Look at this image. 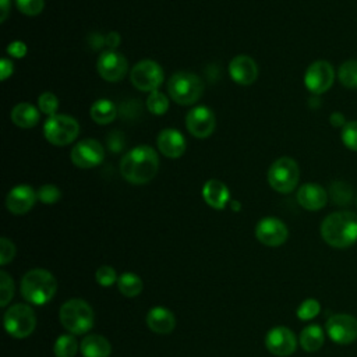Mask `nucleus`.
I'll list each match as a JSON object with an SVG mask.
<instances>
[{
  "mask_svg": "<svg viewBox=\"0 0 357 357\" xmlns=\"http://www.w3.org/2000/svg\"><path fill=\"white\" fill-rule=\"evenodd\" d=\"M159 158L148 145H139L128 151L120 162L121 176L131 184H146L158 173Z\"/></svg>",
  "mask_w": 357,
  "mask_h": 357,
  "instance_id": "obj_1",
  "label": "nucleus"
},
{
  "mask_svg": "<svg viewBox=\"0 0 357 357\" xmlns=\"http://www.w3.org/2000/svg\"><path fill=\"white\" fill-rule=\"evenodd\" d=\"M167 91L176 103L192 105L199 99L204 91V84L198 75L188 71H178L170 77Z\"/></svg>",
  "mask_w": 357,
  "mask_h": 357,
  "instance_id": "obj_5",
  "label": "nucleus"
},
{
  "mask_svg": "<svg viewBox=\"0 0 357 357\" xmlns=\"http://www.w3.org/2000/svg\"><path fill=\"white\" fill-rule=\"evenodd\" d=\"M4 328L17 339L28 337L36 326V317L33 310L26 304H14L4 312Z\"/></svg>",
  "mask_w": 357,
  "mask_h": 357,
  "instance_id": "obj_7",
  "label": "nucleus"
},
{
  "mask_svg": "<svg viewBox=\"0 0 357 357\" xmlns=\"http://www.w3.org/2000/svg\"><path fill=\"white\" fill-rule=\"evenodd\" d=\"M0 307H6L14 296V283L11 276L1 271L0 272Z\"/></svg>",
  "mask_w": 357,
  "mask_h": 357,
  "instance_id": "obj_34",
  "label": "nucleus"
},
{
  "mask_svg": "<svg viewBox=\"0 0 357 357\" xmlns=\"http://www.w3.org/2000/svg\"><path fill=\"white\" fill-rule=\"evenodd\" d=\"M342 142L350 151L357 152V120L347 121L340 132Z\"/></svg>",
  "mask_w": 357,
  "mask_h": 357,
  "instance_id": "obj_33",
  "label": "nucleus"
},
{
  "mask_svg": "<svg viewBox=\"0 0 357 357\" xmlns=\"http://www.w3.org/2000/svg\"><path fill=\"white\" fill-rule=\"evenodd\" d=\"M337 78L346 88L357 89V60H346L337 70Z\"/></svg>",
  "mask_w": 357,
  "mask_h": 357,
  "instance_id": "obj_30",
  "label": "nucleus"
},
{
  "mask_svg": "<svg viewBox=\"0 0 357 357\" xmlns=\"http://www.w3.org/2000/svg\"><path fill=\"white\" fill-rule=\"evenodd\" d=\"M146 107L152 114L160 116L167 112L169 100L165 93H162L159 91H153V92H151V95L146 99Z\"/></svg>",
  "mask_w": 357,
  "mask_h": 357,
  "instance_id": "obj_31",
  "label": "nucleus"
},
{
  "mask_svg": "<svg viewBox=\"0 0 357 357\" xmlns=\"http://www.w3.org/2000/svg\"><path fill=\"white\" fill-rule=\"evenodd\" d=\"M329 197L333 204L347 206L353 199V188L344 181H333L329 187Z\"/></svg>",
  "mask_w": 357,
  "mask_h": 357,
  "instance_id": "obj_29",
  "label": "nucleus"
},
{
  "mask_svg": "<svg viewBox=\"0 0 357 357\" xmlns=\"http://www.w3.org/2000/svg\"><path fill=\"white\" fill-rule=\"evenodd\" d=\"M38 199L43 204H54L60 199L61 192L60 190L53 184H45L38 190Z\"/></svg>",
  "mask_w": 357,
  "mask_h": 357,
  "instance_id": "obj_36",
  "label": "nucleus"
},
{
  "mask_svg": "<svg viewBox=\"0 0 357 357\" xmlns=\"http://www.w3.org/2000/svg\"><path fill=\"white\" fill-rule=\"evenodd\" d=\"M289 236L287 226L278 218L268 216L258 222L255 226V237L259 243L268 247L282 245Z\"/></svg>",
  "mask_w": 357,
  "mask_h": 357,
  "instance_id": "obj_13",
  "label": "nucleus"
},
{
  "mask_svg": "<svg viewBox=\"0 0 357 357\" xmlns=\"http://www.w3.org/2000/svg\"><path fill=\"white\" fill-rule=\"evenodd\" d=\"M96 68L99 75L103 79L109 82H117L123 79V77L126 75L128 70V63L121 53L113 49H109V50H103L99 54Z\"/></svg>",
  "mask_w": 357,
  "mask_h": 357,
  "instance_id": "obj_12",
  "label": "nucleus"
},
{
  "mask_svg": "<svg viewBox=\"0 0 357 357\" xmlns=\"http://www.w3.org/2000/svg\"><path fill=\"white\" fill-rule=\"evenodd\" d=\"M356 205H357V198H356Z\"/></svg>",
  "mask_w": 357,
  "mask_h": 357,
  "instance_id": "obj_47",
  "label": "nucleus"
},
{
  "mask_svg": "<svg viewBox=\"0 0 357 357\" xmlns=\"http://www.w3.org/2000/svg\"><path fill=\"white\" fill-rule=\"evenodd\" d=\"M333 79L335 70L332 64L326 60L312 61L304 74L305 88L314 95H321L326 92L332 86Z\"/></svg>",
  "mask_w": 357,
  "mask_h": 357,
  "instance_id": "obj_11",
  "label": "nucleus"
},
{
  "mask_svg": "<svg viewBox=\"0 0 357 357\" xmlns=\"http://www.w3.org/2000/svg\"><path fill=\"white\" fill-rule=\"evenodd\" d=\"M329 123L333 126V127H336V128H339V127H344V124H346V120H344V116H343V113H340V112H333L332 114H331V117H329Z\"/></svg>",
  "mask_w": 357,
  "mask_h": 357,
  "instance_id": "obj_43",
  "label": "nucleus"
},
{
  "mask_svg": "<svg viewBox=\"0 0 357 357\" xmlns=\"http://www.w3.org/2000/svg\"><path fill=\"white\" fill-rule=\"evenodd\" d=\"M324 241L333 248H347L357 241V215L350 211H337L328 215L321 223Z\"/></svg>",
  "mask_w": 357,
  "mask_h": 357,
  "instance_id": "obj_2",
  "label": "nucleus"
},
{
  "mask_svg": "<svg viewBox=\"0 0 357 357\" xmlns=\"http://www.w3.org/2000/svg\"><path fill=\"white\" fill-rule=\"evenodd\" d=\"M7 53L13 57H17V59H21L26 54V45L21 40H14L11 42L8 46H7Z\"/></svg>",
  "mask_w": 357,
  "mask_h": 357,
  "instance_id": "obj_40",
  "label": "nucleus"
},
{
  "mask_svg": "<svg viewBox=\"0 0 357 357\" xmlns=\"http://www.w3.org/2000/svg\"><path fill=\"white\" fill-rule=\"evenodd\" d=\"M0 8H1V22L7 18L8 10H10V0H0Z\"/></svg>",
  "mask_w": 357,
  "mask_h": 357,
  "instance_id": "obj_45",
  "label": "nucleus"
},
{
  "mask_svg": "<svg viewBox=\"0 0 357 357\" xmlns=\"http://www.w3.org/2000/svg\"><path fill=\"white\" fill-rule=\"evenodd\" d=\"M11 120L15 126H18L21 128H31L38 124L39 112L33 105L22 102L13 107Z\"/></svg>",
  "mask_w": 357,
  "mask_h": 357,
  "instance_id": "obj_24",
  "label": "nucleus"
},
{
  "mask_svg": "<svg viewBox=\"0 0 357 357\" xmlns=\"http://www.w3.org/2000/svg\"><path fill=\"white\" fill-rule=\"evenodd\" d=\"M202 197L205 202L213 209H223L229 201V188L225 183L212 178L208 180L202 187Z\"/></svg>",
  "mask_w": 357,
  "mask_h": 357,
  "instance_id": "obj_22",
  "label": "nucleus"
},
{
  "mask_svg": "<svg viewBox=\"0 0 357 357\" xmlns=\"http://www.w3.org/2000/svg\"><path fill=\"white\" fill-rule=\"evenodd\" d=\"M265 346L272 354L278 357H287L296 351L297 339L289 328L275 326L266 333Z\"/></svg>",
  "mask_w": 357,
  "mask_h": 357,
  "instance_id": "obj_15",
  "label": "nucleus"
},
{
  "mask_svg": "<svg viewBox=\"0 0 357 357\" xmlns=\"http://www.w3.org/2000/svg\"><path fill=\"white\" fill-rule=\"evenodd\" d=\"M91 117L98 124H109L116 119L117 109L113 102L107 99H99L91 106Z\"/></svg>",
  "mask_w": 357,
  "mask_h": 357,
  "instance_id": "obj_26",
  "label": "nucleus"
},
{
  "mask_svg": "<svg viewBox=\"0 0 357 357\" xmlns=\"http://www.w3.org/2000/svg\"><path fill=\"white\" fill-rule=\"evenodd\" d=\"M60 322L71 335H84L93 325V310L82 298H71L60 307Z\"/></svg>",
  "mask_w": 357,
  "mask_h": 357,
  "instance_id": "obj_4",
  "label": "nucleus"
},
{
  "mask_svg": "<svg viewBox=\"0 0 357 357\" xmlns=\"http://www.w3.org/2000/svg\"><path fill=\"white\" fill-rule=\"evenodd\" d=\"M57 290V282L54 276L46 269H31L21 279L22 297L35 305H43L49 303Z\"/></svg>",
  "mask_w": 357,
  "mask_h": 357,
  "instance_id": "obj_3",
  "label": "nucleus"
},
{
  "mask_svg": "<svg viewBox=\"0 0 357 357\" xmlns=\"http://www.w3.org/2000/svg\"><path fill=\"white\" fill-rule=\"evenodd\" d=\"M300 169L294 159L283 156L276 159L268 170L269 185L282 194L291 192L298 184Z\"/></svg>",
  "mask_w": 357,
  "mask_h": 357,
  "instance_id": "obj_6",
  "label": "nucleus"
},
{
  "mask_svg": "<svg viewBox=\"0 0 357 357\" xmlns=\"http://www.w3.org/2000/svg\"><path fill=\"white\" fill-rule=\"evenodd\" d=\"M79 132V126L77 120L67 114H53L49 116L43 126L45 138L57 146L67 145L73 142Z\"/></svg>",
  "mask_w": 357,
  "mask_h": 357,
  "instance_id": "obj_8",
  "label": "nucleus"
},
{
  "mask_svg": "<svg viewBox=\"0 0 357 357\" xmlns=\"http://www.w3.org/2000/svg\"><path fill=\"white\" fill-rule=\"evenodd\" d=\"M321 311V304L315 298H305L297 308V318L301 321H310L315 318Z\"/></svg>",
  "mask_w": 357,
  "mask_h": 357,
  "instance_id": "obj_32",
  "label": "nucleus"
},
{
  "mask_svg": "<svg viewBox=\"0 0 357 357\" xmlns=\"http://www.w3.org/2000/svg\"><path fill=\"white\" fill-rule=\"evenodd\" d=\"M229 74L234 82L240 85H251L258 77V66L251 57L240 54L230 61Z\"/></svg>",
  "mask_w": 357,
  "mask_h": 357,
  "instance_id": "obj_18",
  "label": "nucleus"
},
{
  "mask_svg": "<svg viewBox=\"0 0 357 357\" xmlns=\"http://www.w3.org/2000/svg\"><path fill=\"white\" fill-rule=\"evenodd\" d=\"M119 291L126 297H135L142 291L144 283L141 278L132 272H126L117 279Z\"/></svg>",
  "mask_w": 357,
  "mask_h": 357,
  "instance_id": "obj_27",
  "label": "nucleus"
},
{
  "mask_svg": "<svg viewBox=\"0 0 357 357\" xmlns=\"http://www.w3.org/2000/svg\"><path fill=\"white\" fill-rule=\"evenodd\" d=\"M121 135L119 132H113L109 139H107V144H109V149H112L113 152H119V149L124 145V141H121Z\"/></svg>",
  "mask_w": 357,
  "mask_h": 357,
  "instance_id": "obj_41",
  "label": "nucleus"
},
{
  "mask_svg": "<svg viewBox=\"0 0 357 357\" xmlns=\"http://www.w3.org/2000/svg\"><path fill=\"white\" fill-rule=\"evenodd\" d=\"M13 74V63L8 61L7 59H3L0 63V78L6 79Z\"/></svg>",
  "mask_w": 357,
  "mask_h": 357,
  "instance_id": "obj_42",
  "label": "nucleus"
},
{
  "mask_svg": "<svg viewBox=\"0 0 357 357\" xmlns=\"http://www.w3.org/2000/svg\"><path fill=\"white\" fill-rule=\"evenodd\" d=\"M215 116L206 106L192 107L185 117L187 130L197 138H206L215 130Z\"/></svg>",
  "mask_w": 357,
  "mask_h": 357,
  "instance_id": "obj_16",
  "label": "nucleus"
},
{
  "mask_svg": "<svg viewBox=\"0 0 357 357\" xmlns=\"http://www.w3.org/2000/svg\"><path fill=\"white\" fill-rule=\"evenodd\" d=\"M95 279L100 286H110L113 284L119 278L116 275V271L112 266L103 265L100 268H98L96 273H95Z\"/></svg>",
  "mask_w": 357,
  "mask_h": 357,
  "instance_id": "obj_38",
  "label": "nucleus"
},
{
  "mask_svg": "<svg viewBox=\"0 0 357 357\" xmlns=\"http://www.w3.org/2000/svg\"><path fill=\"white\" fill-rule=\"evenodd\" d=\"M79 350L84 357H109L112 344L100 335H88L79 343Z\"/></svg>",
  "mask_w": 357,
  "mask_h": 357,
  "instance_id": "obj_23",
  "label": "nucleus"
},
{
  "mask_svg": "<svg viewBox=\"0 0 357 357\" xmlns=\"http://www.w3.org/2000/svg\"><path fill=\"white\" fill-rule=\"evenodd\" d=\"M324 342H325L324 329L317 324L307 325L300 333V346L308 353H314L319 350Z\"/></svg>",
  "mask_w": 357,
  "mask_h": 357,
  "instance_id": "obj_25",
  "label": "nucleus"
},
{
  "mask_svg": "<svg viewBox=\"0 0 357 357\" xmlns=\"http://www.w3.org/2000/svg\"><path fill=\"white\" fill-rule=\"evenodd\" d=\"M78 351V342L74 335H60L53 346L56 357H74Z\"/></svg>",
  "mask_w": 357,
  "mask_h": 357,
  "instance_id": "obj_28",
  "label": "nucleus"
},
{
  "mask_svg": "<svg viewBox=\"0 0 357 357\" xmlns=\"http://www.w3.org/2000/svg\"><path fill=\"white\" fill-rule=\"evenodd\" d=\"M148 328L159 335H167L174 329L176 318L173 312L165 307H153L146 314Z\"/></svg>",
  "mask_w": 357,
  "mask_h": 357,
  "instance_id": "obj_21",
  "label": "nucleus"
},
{
  "mask_svg": "<svg viewBox=\"0 0 357 357\" xmlns=\"http://www.w3.org/2000/svg\"><path fill=\"white\" fill-rule=\"evenodd\" d=\"M130 78H131L132 85L137 89L153 92L163 82L165 74H163L162 67L156 61L141 60L132 67V70L130 73Z\"/></svg>",
  "mask_w": 357,
  "mask_h": 357,
  "instance_id": "obj_9",
  "label": "nucleus"
},
{
  "mask_svg": "<svg viewBox=\"0 0 357 357\" xmlns=\"http://www.w3.org/2000/svg\"><path fill=\"white\" fill-rule=\"evenodd\" d=\"M18 10L25 15H38L43 7L45 0H15Z\"/></svg>",
  "mask_w": 357,
  "mask_h": 357,
  "instance_id": "obj_37",
  "label": "nucleus"
},
{
  "mask_svg": "<svg viewBox=\"0 0 357 357\" xmlns=\"http://www.w3.org/2000/svg\"><path fill=\"white\" fill-rule=\"evenodd\" d=\"M105 156L103 146L93 138H85L75 144L71 151V160L81 169H89L98 166Z\"/></svg>",
  "mask_w": 357,
  "mask_h": 357,
  "instance_id": "obj_14",
  "label": "nucleus"
},
{
  "mask_svg": "<svg viewBox=\"0 0 357 357\" xmlns=\"http://www.w3.org/2000/svg\"><path fill=\"white\" fill-rule=\"evenodd\" d=\"M158 148L159 151L172 159L180 158L185 151V139L183 134L174 128H165L158 135Z\"/></svg>",
  "mask_w": 357,
  "mask_h": 357,
  "instance_id": "obj_20",
  "label": "nucleus"
},
{
  "mask_svg": "<svg viewBox=\"0 0 357 357\" xmlns=\"http://www.w3.org/2000/svg\"><path fill=\"white\" fill-rule=\"evenodd\" d=\"M105 43H106L110 49L114 50V49L119 46V43H120V35H119L117 32H110V33H107L106 38H105Z\"/></svg>",
  "mask_w": 357,
  "mask_h": 357,
  "instance_id": "obj_44",
  "label": "nucleus"
},
{
  "mask_svg": "<svg viewBox=\"0 0 357 357\" xmlns=\"http://www.w3.org/2000/svg\"><path fill=\"white\" fill-rule=\"evenodd\" d=\"M329 339L337 344H350L357 339V318L350 314H333L325 324Z\"/></svg>",
  "mask_w": 357,
  "mask_h": 357,
  "instance_id": "obj_10",
  "label": "nucleus"
},
{
  "mask_svg": "<svg viewBox=\"0 0 357 357\" xmlns=\"http://www.w3.org/2000/svg\"><path fill=\"white\" fill-rule=\"evenodd\" d=\"M14 255H15L14 243L6 237H1V240H0V264L1 265L8 264L10 261H13Z\"/></svg>",
  "mask_w": 357,
  "mask_h": 357,
  "instance_id": "obj_39",
  "label": "nucleus"
},
{
  "mask_svg": "<svg viewBox=\"0 0 357 357\" xmlns=\"http://www.w3.org/2000/svg\"><path fill=\"white\" fill-rule=\"evenodd\" d=\"M38 194L33 191L32 187L26 184H21L14 187L6 198L7 209L14 215L26 213L35 204Z\"/></svg>",
  "mask_w": 357,
  "mask_h": 357,
  "instance_id": "obj_17",
  "label": "nucleus"
},
{
  "mask_svg": "<svg viewBox=\"0 0 357 357\" xmlns=\"http://www.w3.org/2000/svg\"><path fill=\"white\" fill-rule=\"evenodd\" d=\"M297 202L307 211H319L328 202V192L317 183H305L297 191Z\"/></svg>",
  "mask_w": 357,
  "mask_h": 357,
  "instance_id": "obj_19",
  "label": "nucleus"
},
{
  "mask_svg": "<svg viewBox=\"0 0 357 357\" xmlns=\"http://www.w3.org/2000/svg\"><path fill=\"white\" fill-rule=\"evenodd\" d=\"M231 205H233V209H234V208H236V209H238V206H240V205H238V202H233Z\"/></svg>",
  "mask_w": 357,
  "mask_h": 357,
  "instance_id": "obj_46",
  "label": "nucleus"
},
{
  "mask_svg": "<svg viewBox=\"0 0 357 357\" xmlns=\"http://www.w3.org/2000/svg\"><path fill=\"white\" fill-rule=\"evenodd\" d=\"M38 105H39L40 112H43L49 116H53V114H56V110L59 107V99L52 92H43L38 99Z\"/></svg>",
  "mask_w": 357,
  "mask_h": 357,
  "instance_id": "obj_35",
  "label": "nucleus"
}]
</instances>
